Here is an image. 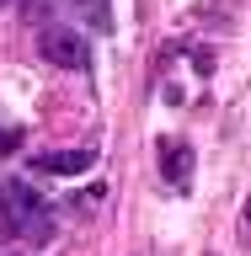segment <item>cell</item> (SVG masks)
Here are the masks:
<instances>
[{
  "label": "cell",
  "instance_id": "obj_1",
  "mask_svg": "<svg viewBox=\"0 0 251 256\" xmlns=\"http://www.w3.org/2000/svg\"><path fill=\"white\" fill-rule=\"evenodd\" d=\"M0 219H6V235H16V240H38L43 246L54 235V214L27 182H6L0 187Z\"/></svg>",
  "mask_w": 251,
  "mask_h": 256
},
{
  "label": "cell",
  "instance_id": "obj_2",
  "mask_svg": "<svg viewBox=\"0 0 251 256\" xmlns=\"http://www.w3.org/2000/svg\"><path fill=\"white\" fill-rule=\"evenodd\" d=\"M38 48H43V59L59 64V70H86V64H91V48H86V38H80L75 27H43Z\"/></svg>",
  "mask_w": 251,
  "mask_h": 256
},
{
  "label": "cell",
  "instance_id": "obj_3",
  "mask_svg": "<svg viewBox=\"0 0 251 256\" xmlns=\"http://www.w3.org/2000/svg\"><path fill=\"white\" fill-rule=\"evenodd\" d=\"M96 166V150H48V155H38V171L48 176H86Z\"/></svg>",
  "mask_w": 251,
  "mask_h": 256
},
{
  "label": "cell",
  "instance_id": "obj_4",
  "mask_svg": "<svg viewBox=\"0 0 251 256\" xmlns=\"http://www.w3.org/2000/svg\"><path fill=\"white\" fill-rule=\"evenodd\" d=\"M160 171H166L171 187H187V176H192V150H187V144H176V139H166V144H160Z\"/></svg>",
  "mask_w": 251,
  "mask_h": 256
},
{
  "label": "cell",
  "instance_id": "obj_5",
  "mask_svg": "<svg viewBox=\"0 0 251 256\" xmlns=\"http://www.w3.org/2000/svg\"><path fill=\"white\" fill-rule=\"evenodd\" d=\"M64 6H70L75 22H86V27H96V32L112 27V0H64Z\"/></svg>",
  "mask_w": 251,
  "mask_h": 256
},
{
  "label": "cell",
  "instance_id": "obj_6",
  "mask_svg": "<svg viewBox=\"0 0 251 256\" xmlns=\"http://www.w3.org/2000/svg\"><path fill=\"white\" fill-rule=\"evenodd\" d=\"M16 144H22V134H16V128H0V155H11Z\"/></svg>",
  "mask_w": 251,
  "mask_h": 256
},
{
  "label": "cell",
  "instance_id": "obj_7",
  "mask_svg": "<svg viewBox=\"0 0 251 256\" xmlns=\"http://www.w3.org/2000/svg\"><path fill=\"white\" fill-rule=\"evenodd\" d=\"M240 240L251 246V198H246V208H240Z\"/></svg>",
  "mask_w": 251,
  "mask_h": 256
},
{
  "label": "cell",
  "instance_id": "obj_8",
  "mask_svg": "<svg viewBox=\"0 0 251 256\" xmlns=\"http://www.w3.org/2000/svg\"><path fill=\"white\" fill-rule=\"evenodd\" d=\"M0 235H6V219H0Z\"/></svg>",
  "mask_w": 251,
  "mask_h": 256
},
{
  "label": "cell",
  "instance_id": "obj_9",
  "mask_svg": "<svg viewBox=\"0 0 251 256\" xmlns=\"http://www.w3.org/2000/svg\"><path fill=\"white\" fill-rule=\"evenodd\" d=\"M203 256H214V251H203Z\"/></svg>",
  "mask_w": 251,
  "mask_h": 256
}]
</instances>
